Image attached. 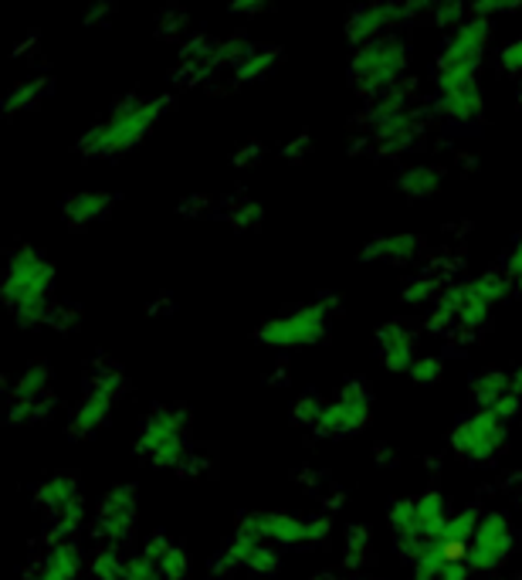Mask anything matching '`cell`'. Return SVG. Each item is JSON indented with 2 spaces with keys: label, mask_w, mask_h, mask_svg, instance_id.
I'll use <instances>...</instances> for the list:
<instances>
[{
  "label": "cell",
  "mask_w": 522,
  "mask_h": 580,
  "mask_svg": "<svg viewBox=\"0 0 522 580\" xmlns=\"http://www.w3.org/2000/svg\"><path fill=\"white\" fill-rule=\"evenodd\" d=\"M509 292H512V279H509V272H499V268H489V272H481L475 279L452 282L445 292H441V299L431 305L424 330L427 333L458 330L462 336H471L489 323L492 309Z\"/></svg>",
  "instance_id": "6da1fadb"
},
{
  "label": "cell",
  "mask_w": 522,
  "mask_h": 580,
  "mask_svg": "<svg viewBox=\"0 0 522 580\" xmlns=\"http://www.w3.org/2000/svg\"><path fill=\"white\" fill-rule=\"evenodd\" d=\"M170 99L167 96H126L123 102H115L105 120L89 126L78 140V153L92 160H112L123 153L136 149L153 126L164 120Z\"/></svg>",
  "instance_id": "7a4b0ae2"
},
{
  "label": "cell",
  "mask_w": 522,
  "mask_h": 580,
  "mask_svg": "<svg viewBox=\"0 0 522 580\" xmlns=\"http://www.w3.org/2000/svg\"><path fill=\"white\" fill-rule=\"evenodd\" d=\"M55 276H58L55 261L45 258L34 245H18L8 255V272L0 295H4V305L14 313L21 330H37L52 320Z\"/></svg>",
  "instance_id": "3957f363"
},
{
  "label": "cell",
  "mask_w": 522,
  "mask_h": 580,
  "mask_svg": "<svg viewBox=\"0 0 522 580\" xmlns=\"http://www.w3.org/2000/svg\"><path fill=\"white\" fill-rule=\"evenodd\" d=\"M411 65V45L400 34H384L374 42L359 45L349 58V79L353 89L367 99H377L404 82V71Z\"/></svg>",
  "instance_id": "277c9868"
},
{
  "label": "cell",
  "mask_w": 522,
  "mask_h": 580,
  "mask_svg": "<svg viewBox=\"0 0 522 580\" xmlns=\"http://www.w3.org/2000/svg\"><path fill=\"white\" fill-rule=\"evenodd\" d=\"M340 305L336 295H319L312 302L292 305L286 313L268 316L258 326V343L265 346H278V350H296V346H312L330 333V316Z\"/></svg>",
  "instance_id": "5b68a950"
},
{
  "label": "cell",
  "mask_w": 522,
  "mask_h": 580,
  "mask_svg": "<svg viewBox=\"0 0 522 580\" xmlns=\"http://www.w3.org/2000/svg\"><path fill=\"white\" fill-rule=\"evenodd\" d=\"M187 428L190 417L184 408H153L136 435V455L156 469H187Z\"/></svg>",
  "instance_id": "8992f818"
},
{
  "label": "cell",
  "mask_w": 522,
  "mask_h": 580,
  "mask_svg": "<svg viewBox=\"0 0 522 580\" xmlns=\"http://www.w3.org/2000/svg\"><path fill=\"white\" fill-rule=\"evenodd\" d=\"M241 533H252L258 539H271L278 547H315L333 533V516H299L286 510H258L237 520Z\"/></svg>",
  "instance_id": "52a82bcc"
},
{
  "label": "cell",
  "mask_w": 522,
  "mask_h": 580,
  "mask_svg": "<svg viewBox=\"0 0 522 580\" xmlns=\"http://www.w3.org/2000/svg\"><path fill=\"white\" fill-rule=\"evenodd\" d=\"M489 42H492V21L468 14V21H462L448 34V42L441 45V55L434 62V79H478Z\"/></svg>",
  "instance_id": "ba28073f"
},
{
  "label": "cell",
  "mask_w": 522,
  "mask_h": 580,
  "mask_svg": "<svg viewBox=\"0 0 522 580\" xmlns=\"http://www.w3.org/2000/svg\"><path fill=\"white\" fill-rule=\"evenodd\" d=\"M455 455L475 461V466H481V461L496 458L506 442H509V421H502L496 411H471L468 417H462L452 435H448Z\"/></svg>",
  "instance_id": "9c48e42d"
},
{
  "label": "cell",
  "mask_w": 522,
  "mask_h": 580,
  "mask_svg": "<svg viewBox=\"0 0 522 580\" xmlns=\"http://www.w3.org/2000/svg\"><path fill=\"white\" fill-rule=\"evenodd\" d=\"M123 387H126V373L119 370V367H112V364H105V367L92 377L86 398L78 401V408H75V414H71V421H68V432H71L75 438H89L92 432H99L102 424L112 417L115 398L123 394Z\"/></svg>",
  "instance_id": "30bf717a"
},
{
  "label": "cell",
  "mask_w": 522,
  "mask_h": 580,
  "mask_svg": "<svg viewBox=\"0 0 522 580\" xmlns=\"http://www.w3.org/2000/svg\"><path fill=\"white\" fill-rule=\"evenodd\" d=\"M370 414H374V398L367 391V383L364 380H346L340 387V394L333 401H326V411H323V421H319L315 435L343 438V435H353V432H364L370 424Z\"/></svg>",
  "instance_id": "8fae6325"
},
{
  "label": "cell",
  "mask_w": 522,
  "mask_h": 580,
  "mask_svg": "<svg viewBox=\"0 0 522 580\" xmlns=\"http://www.w3.org/2000/svg\"><path fill=\"white\" fill-rule=\"evenodd\" d=\"M515 550V533L506 513H486L478 523V533L468 547V570L471 573H496Z\"/></svg>",
  "instance_id": "7c38bea8"
},
{
  "label": "cell",
  "mask_w": 522,
  "mask_h": 580,
  "mask_svg": "<svg viewBox=\"0 0 522 580\" xmlns=\"http://www.w3.org/2000/svg\"><path fill=\"white\" fill-rule=\"evenodd\" d=\"M136 516H140V495H136V486H112L99 510H96V529L99 536L105 539V547H119L126 544L136 529Z\"/></svg>",
  "instance_id": "4fadbf2b"
},
{
  "label": "cell",
  "mask_w": 522,
  "mask_h": 580,
  "mask_svg": "<svg viewBox=\"0 0 522 580\" xmlns=\"http://www.w3.org/2000/svg\"><path fill=\"white\" fill-rule=\"evenodd\" d=\"M431 112L452 123H478L486 112V99H481L478 79H434V102Z\"/></svg>",
  "instance_id": "5bb4252c"
},
{
  "label": "cell",
  "mask_w": 522,
  "mask_h": 580,
  "mask_svg": "<svg viewBox=\"0 0 522 580\" xmlns=\"http://www.w3.org/2000/svg\"><path fill=\"white\" fill-rule=\"evenodd\" d=\"M397 21H408V8L397 4V0H380V4H364L356 8L349 18H346V37L359 48L374 42V37H384L390 34V27Z\"/></svg>",
  "instance_id": "9a60e30c"
},
{
  "label": "cell",
  "mask_w": 522,
  "mask_h": 580,
  "mask_svg": "<svg viewBox=\"0 0 522 580\" xmlns=\"http://www.w3.org/2000/svg\"><path fill=\"white\" fill-rule=\"evenodd\" d=\"M421 115L414 109H404V112H393V115H384V120H374V146L384 153V157H400V153H408L418 136H421Z\"/></svg>",
  "instance_id": "2e32d148"
},
{
  "label": "cell",
  "mask_w": 522,
  "mask_h": 580,
  "mask_svg": "<svg viewBox=\"0 0 522 580\" xmlns=\"http://www.w3.org/2000/svg\"><path fill=\"white\" fill-rule=\"evenodd\" d=\"M377 346H380V360L390 373H411L418 354V336L408 323L390 320L377 330Z\"/></svg>",
  "instance_id": "e0dca14e"
},
{
  "label": "cell",
  "mask_w": 522,
  "mask_h": 580,
  "mask_svg": "<svg viewBox=\"0 0 522 580\" xmlns=\"http://www.w3.org/2000/svg\"><path fill=\"white\" fill-rule=\"evenodd\" d=\"M112 208H115V198L109 190H75L62 201V217L71 227H89L96 221H105Z\"/></svg>",
  "instance_id": "ac0fdd59"
},
{
  "label": "cell",
  "mask_w": 522,
  "mask_h": 580,
  "mask_svg": "<svg viewBox=\"0 0 522 580\" xmlns=\"http://www.w3.org/2000/svg\"><path fill=\"white\" fill-rule=\"evenodd\" d=\"M421 235L414 231H387V235L370 238L364 248H359V258L364 261H390V265H404L421 252Z\"/></svg>",
  "instance_id": "d6986e66"
},
{
  "label": "cell",
  "mask_w": 522,
  "mask_h": 580,
  "mask_svg": "<svg viewBox=\"0 0 522 580\" xmlns=\"http://www.w3.org/2000/svg\"><path fill=\"white\" fill-rule=\"evenodd\" d=\"M78 573H82V547L75 539H65V544L48 547L31 580H78Z\"/></svg>",
  "instance_id": "ffe728a7"
},
{
  "label": "cell",
  "mask_w": 522,
  "mask_h": 580,
  "mask_svg": "<svg viewBox=\"0 0 522 580\" xmlns=\"http://www.w3.org/2000/svg\"><path fill=\"white\" fill-rule=\"evenodd\" d=\"M75 499H82V486H78V479L71 472H55L45 482H37V489H34V502L52 516H58L65 506H71Z\"/></svg>",
  "instance_id": "44dd1931"
},
{
  "label": "cell",
  "mask_w": 522,
  "mask_h": 580,
  "mask_svg": "<svg viewBox=\"0 0 522 580\" xmlns=\"http://www.w3.org/2000/svg\"><path fill=\"white\" fill-rule=\"evenodd\" d=\"M441 180H445V174H441V167L434 164H411L397 174V187L404 198L411 201H424V198H434V193L441 190Z\"/></svg>",
  "instance_id": "7402d4cb"
},
{
  "label": "cell",
  "mask_w": 522,
  "mask_h": 580,
  "mask_svg": "<svg viewBox=\"0 0 522 580\" xmlns=\"http://www.w3.org/2000/svg\"><path fill=\"white\" fill-rule=\"evenodd\" d=\"M452 513H448V502L445 495H441L437 489H427L418 495V529L424 539H431V544H437L441 533H445Z\"/></svg>",
  "instance_id": "603a6c76"
},
{
  "label": "cell",
  "mask_w": 522,
  "mask_h": 580,
  "mask_svg": "<svg viewBox=\"0 0 522 580\" xmlns=\"http://www.w3.org/2000/svg\"><path fill=\"white\" fill-rule=\"evenodd\" d=\"M509 394V370H481L471 377V401L478 411H492Z\"/></svg>",
  "instance_id": "cb8c5ba5"
},
{
  "label": "cell",
  "mask_w": 522,
  "mask_h": 580,
  "mask_svg": "<svg viewBox=\"0 0 522 580\" xmlns=\"http://www.w3.org/2000/svg\"><path fill=\"white\" fill-rule=\"evenodd\" d=\"M48 387H52V367L31 364L11 383V401H42V398H48Z\"/></svg>",
  "instance_id": "d4e9b609"
},
{
  "label": "cell",
  "mask_w": 522,
  "mask_h": 580,
  "mask_svg": "<svg viewBox=\"0 0 522 580\" xmlns=\"http://www.w3.org/2000/svg\"><path fill=\"white\" fill-rule=\"evenodd\" d=\"M52 82H55V79H48V75H37V79L18 82V86L8 92V99H4V115H18V112L34 109L37 102H42V99L52 92Z\"/></svg>",
  "instance_id": "484cf974"
},
{
  "label": "cell",
  "mask_w": 522,
  "mask_h": 580,
  "mask_svg": "<svg viewBox=\"0 0 522 580\" xmlns=\"http://www.w3.org/2000/svg\"><path fill=\"white\" fill-rule=\"evenodd\" d=\"M278 58H282V52H278V48L252 45L248 55L234 65V79L237 82H258V79H265V75L278 65Z\"/></svg>",
  "instance_id": "4316f807"
},
{
  "label": "cell",
  "mask_w": 522,
  "mask_h": 580,
  "mask_svg": "<svg viewBox=\"0 0 522 580\" xmlns=\"http://www.w3.org/2000/svg\"><path fill=\"white\" fill-rule=\"evenodd\" d=\"M445 289H448L445 279L431 268V272H418L414 279H408V286L400 289V302L404 305H434Z\"/></svg>",
  "instance_id": "83f0119b"
},
{
  "label": "cell",
  "mask_w": 522,
  "mask_h": 580,
  "mask_svg": "<svg viewBox=\"0 0 522 580\" xmlns=\"http://www.w3.org/2000/svg\"><path fill=\"white\" fill-rule=\"evenodd\" d=\"M387 523L393 529V539H408L421 536L418 529V495H400L387 506Z\"/></svg>",
  "instance_id": "f1b7e54d"
},
{
  "label": "cell",
  "mask_w": 522,
  "mask_h": 580,
  "mask_svg": "<svg viewBox=\"0 0 522 580\" xmlns=\"http://www.w3.org/2000/svg\"><path fill=\"white\" fill-rule=\"evenodd\" d=\"M92 580H126V557L119 554V547H102L92 564H89Z\"/></svg>",
  "instance_id": "f546056e"
},
{
  "label": "cell",
  "mask_w": 522,
  "mask_h": 580,
  "mask_svg": "<svg viewBox=\"0 0 522 580\" xmlns=\"http://www.w3.org/2000/svg\"><path fill=\"white\" fill-rule=\"evenodd\" d=\"M367 557H370V529H367L364 523H356V526L346 529V550H343V560H346L349 570H359V567L367 564Z\"/></svg>",
  "instance_id": "4dcf8cb0"
},
{
  "label": "cell",
  "mask_w": 522,
  "mask_h": 580,
  "mask_svg": "<svg viewBox=\"0 0 522 580\" xmlns=\"http://www.w3.org/2000/svg\"><path fill=\"white\" fill-rule=\"evenodd\" d=\"M55 411V398L42 401H11L8 404V421L11 424H31V421H45Z\"/></svg>",
  "instance_id": "1f68e13d"
},
{
  "label": "cell",
  "mask_w": 522,
  "mask_h": 580,
  "mask_svg": "<svg viewBox=\"0 0 522 580\" xmlns=\"http://www.w3.org/2000/svg\"><path fill=\"white\" fill-rule=\"evenodd\" d=\"M323 411H326V401L319 398V394H302L296 398L292 404V421L296 424H306V428H319V421H323Z\"/></svg>",
  "instance_id": "d6a6232c"
},
{
  "label": "cell",
  "mask_w": 522,
  "mask_h": 580,
  "mask_svg": "<svg viewBox=\"0 0 522 580\" xmlns=\"http://www.w3.org/2000/svg\"><path fill=\"white\" fill-rule=\"evenodd\" d=\"M159 577H164V580H187L190 577V557H187V550L184 547H170L164 557H159Z\"/></svg>",
  "instance_id": "836d02e7"
},
{
  "label": "cell",
  "mask_w": 522,
  "mask_h": 580,
  "mask_svg": "<svg viewBox=\"0 0 522 580\" xmlns=\"http://www.w3.org/2000/svg\"><path fill=\"white\" fill-rule=\"evenodd\" d=\"M408 377L421 387H431V383H437L441 377H445V360H441L437 354H421Z\"/></svg>",
  "instance_id": "e575fe53"
},
{
  "label": "cell",
  "mask_w": 522,
  "mask_h": 580,
  "mask_svg": "<svg viewBox=\"0 0 522 580\" xmlns=\"http://www.w3.org/2000/svg\"><path fill=\"white\" fill-rule=\"evenodd\" d=\"M431 18L437 27H458L462 21H468V8L462 4V0H437V4L431 8Z\"/></svg>",
  "instance_id": "d590c367"
},
{
  "label": "cell",
  "mask_w": 522,
  "mask_h": 580,
  "mask_svg": "<svg viewBox=\"0 0 522 580\" xmlns=\"http://www.w3.org/2000/svg\"><path fill=\"white\" fill-rule=\"evenodd\" d=\"M262 221H265V208L252 198L237 201V208L231 211V224L237 231H255V227H262Z\"/></svg>",
  "instance_id": "8d00e7d4"
},
{
  "label": "cell",
  "mask_w": 522,
  "mask_h": 580,
  "mask_svg": "<svg viewBox=\"0 0 522 580\" xmlns=\"http://www.w3.org/2000/svg\"><path fill=\"white\" fill-rule=\"evenodd\" d=\"M278 550L275 547H268V544H262L255 554H252V560H248V573H255V577H271V573H278Z\"/></svg>",
  "instance_id": "74e56055"
},
{
  "label": "cell",
  "mask_w": 522,
  "mask_h": 580,
  "mask_svg": "<svg viewBox=\"0 0 522 580\" xmlns=\"http://www.w3.org/2000/svg\"><path fill=\"white\" fill-rule=\"evenodd\" d=\"M515 11H522L519 0H475L468 8L471 18H486V21H492L496 14H515Z\"/></svg>",
  "instance_id": "f35d334b"
},
{
  "label": "cell",
  "mask_w": 522,
  "mask_h": 580,
  "mask_svg": "<svg viewBox=\"0 0 522 580\" xmlns=\"http://www.w3.org/2000/svg\"><path fill=\"white\" fill-rule=\"evenodd\" d=\"M126 580H164V577H159V567L140 550V554L126 557Z\"/></svg>",
  "instance_id": "ab89813d"
},
{
  "label": "cell",
  "mask_w": 522,
  "mask_h": 580,
  "mask_svg": "<svg viewBox=\"0 0 522 580\" xmlns=\"http://www.w3.org/2000/svg\"><path fill=\"white\" fill-rule=\"evenodd\" d=\"M499 65H502L509 75H519V79H522V37H512L509 45H502Z\"/></svg>",
  "instance_id": "60d3db41"
},
{
  "label": "cell",
  "mask_w": 522,
  "mask_h": 580,
  "mask_svg": "<svg viewBox=\"0 0 522 580\" xmlns=\"http://www.w3.org/2000/svg\"><path fill=\"white\" fill-rule=\"evenodd\" d=\"M312 149V140H309V133H299V136H292L289 143H286V149H282V157L286 160H292V164H299L306 153Z\"/></svg>",
  "instance_id": "b9f144b4"
},
{
  "label": "cell",
  "mask_w": 522,
  "mask_h": 580,
  "mask_svg": "<svg viewBox=\"0 0 522 580\" xmlns=\"http://www.w3.org/2000/svg\"><path fill=\"white\" fill-rule=\"evenodd\" d=\"M170 547H174V539H170V536H164V533H156V536H149L146 544H143V554H146L153 564H159V557H164Z\"/></svg>",
  "instance_id": "7bdbcfd3"
},
{
  "label": "cell",
  "mask_w": 522,
  "mask_h": 580,
  "mask_svg": "<svg viewBox=\"0 0 522 580\" xmlns=\"http://www.w3.org/2000/svg\"><path fill=\"white\" fill-rule=\"evenodd\" d=\"M227 11H231L234 18H255V14H265L268 4H265V0H234Z\"/></svg>",
  "instance_id": "ee69618b"
},
{
  "label": "cell",
  "mask_w": 522,
  "mask_h": 580,
  "mask_svg": "<svg viewBox=\"0 0 522 580\" xmlns=\"http://www.w3.org/2000/svg\"><path fill=\"white\" fill-rule=\"evenodd\" d=\"M184 27H187V14H184V11L170 8V11H164V14H159V31L174 34V31H184Z\"/></svg>",
  "instance_id": "f6af8a7d"
},
{
  "label": "cell",
  "mask_w": 522,
  "mask_h": 580,
  "mask_svg": "<svg viewBox=\"0 0 522 580\" xmlns=\"http://www.w3.org/2000/svg\"><path fill=\"white\" fill-rule=\"evenodd\" d=\"M502 421H512V417H519V411H522V398H515V394H506L496 408H492Z\"/></svg>",
  "instance_id": "bcb514c9"
},
{
  "label": "cell",
  "mask_w": 522,
  "mask_h": 580,
  "mask_svg": "<svg viewBox=\"0 0 522 580\" xmlns=\"http://www.w3.org/2000/svg\"><path fill=\"white\" fill-rule=\"evenodd\" d=\"M262 157V146L258 143H248V146H241L234 153V167H255V160Z\"/></svg>",
  "instance_id": "7dc6e473"
},
{
  "label": "cell",
  "mask_w": 522,
  "mask_h": 580,
  "mask_svg": "<svg viewBox=\"0 0 522 580\" xmlns=\"http://www.w3.org/2000/svg\"><path fill=\"white\" fill-rule=\"evenodd\" d=\"M75 320H78V316H75V309H62V305H55L48 323H52V326H58V330H71V326H75Z\"/></svg>",
  "instance_id": "c3c4849f"
},
{
  "label": "cell",
  "mask_w": 522,
  "mask_h": 580,
  "mask_svg": "<svg viewBox=\"0 0 522 580\" xmlns=\"http://www.w3.org/2000/svg\"><path fill=\"white\" fill-rule=\"evenodd\" d=\"M437 580H471V570H468V564H445Z\"/></svg>",
  "instance_id": "681fc988"
},
{
  "label": "cell",
  "mask_w": 522,
  "mask_h": 580,
  "mask_svg": "<svg viewBox=\"0 0 522 580\" xmlns=\"http://www.w3.org/2000/svg\"><path fill=\"white\" fill-rule=\"evenodd\" d=\"M509 279H522V238L515 242V248L509 252V265H506Z\"/></svg>",
  "instance_id": "f907efd6"
},
{
  "label": "cell",
  "mask_w": 522,
  "mask_h": 580,
  "mask_svg": "<svg viewBox=\"0 0 522 580\" xmlns=\"http://www.w3.org/2000/svg\"><path fill=\"white\" fill-rule=\"evenodd\" d=\"M509 394L522 398V364H515V367L509 370Z\"/></svg>",
  "instance_id": "816d5d0a"
},
{
  "label": "cell",
  "mask_w": 522,
  "mask_h": 580,
  "mask_svg": "<svg viewBox=\"0 0 522 580\" xmlns=\"http://www.w3.org/2000/svg\"><path fill=\"white\" fill-rule=\"evenodd\" d=\"M112 11H115V8H112V4H99V8H92V11H89V14H86V21H89V24H96V21H99V18H109V14H112Z\"/></svg>",
  "instance_id": "f5cc1de1"
},
{
  "label": "cell",
  "mask_w": 522,
  "mask_h": 580,
  "mask_svg": "<svg viewBox=\"0 0 522 580\" xmlns=\"http://www.w3.org/2000/svg\"><path fill=\"white\" fill-rule=\"evenodd\" d=\"M377 461H380V466H393V451L390 448H377Z\"/></svg>",
  "instance_id": "db71d44e"
},
{
  "label": "cell",
  "mask_w": 522,
  "mask_h": 580,
  "mask_svg": "<svg viewBox=\"0 0 522 580\" xmlns=\"http://www.w3.org/2000/svg\"><path fill=\"white\" fill-rule=\"evenodd\" d=\"M512 289H515V292L522 295V279H512Z\"/></svg>",
  "instance_id": "11a10c76"
},
{
  "label": "cell",
  "mask_w": 522,
  "mask_h": 580,
  "mask_svg": "<svg viewBox=\"0 0 522 580\" xmlns=\"http://www.w3.org/2000/svg\"><path fill=\"white\" fill-rule=\"evenodd\" d=\"M515 99L522 102V79H519V86H515Z\"/></svg>",
  "instance_id": "9f6ffc18"
},
{
  "label": "cell",
  "mask_w": 522,
  "mask_h": 580,
  "mask_svg": "<svg viewBox=\"0 0 522 580\" xmlns=\"http://www.w3.org/2000/svg\"><path fill=\"white\" fill-rule=\"evenodd\" d=\"M346 580H377V577H346Z\"/></svg>",
  "instance_id": "6f0895ef"
},
{
  "label": "cell",
  "mask_w": 522,
  "mask_h": 580,
  "mask_svg": "<svg viewBox=\"0 0 522 580\" xmlns=\"http://www.w3.org/2000/svg\"><path fill=\"white\" fill-rule=\"evenodd\" d=\"M312 580H326V577H312Z\"/></svg>",
  "instance_id": "680465c9"
},
{
  "label": "cell",
  "mask_w": 522,
  "mask_h": 580,
  "mask_svg": "<svg viewBox=\"0 0 522 580\" xmlns=\"http://www.w3.org/2000/svg\"><path fill=\"white\" fill-rule=\"evenodd\" d=\"M519 499H522V495H519Z\"/></svg>",
  "instance_id": "91938a15"
}]
</instances>
